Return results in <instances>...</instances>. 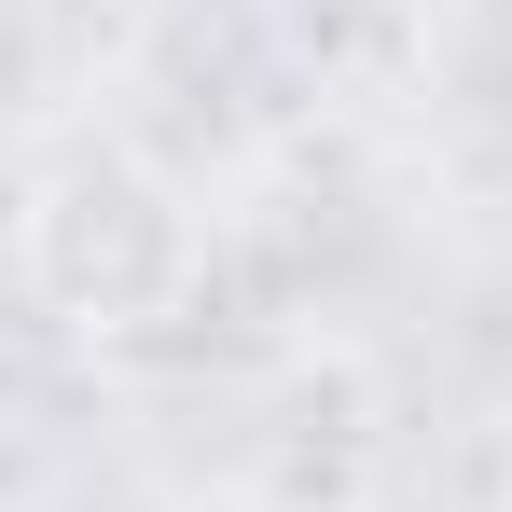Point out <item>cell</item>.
Listing matches in <instances>:
<instances>
[{
    "label": "cell",
    "instance_id": "1",
    "mask_svg": "<svg viewBox=\"0 0 512 512\" xmlns=\"http://www.w3.org/2000/svg\"><path fill=\"white\" fill-rule=\"evenodd\" d=\"M14 277L70 333H153L208 277V208L139 139H70L56 167L14 194Z\"/></svg>",
    "mask_w": 512,
    "mask_h": 512
}]
</instances>
